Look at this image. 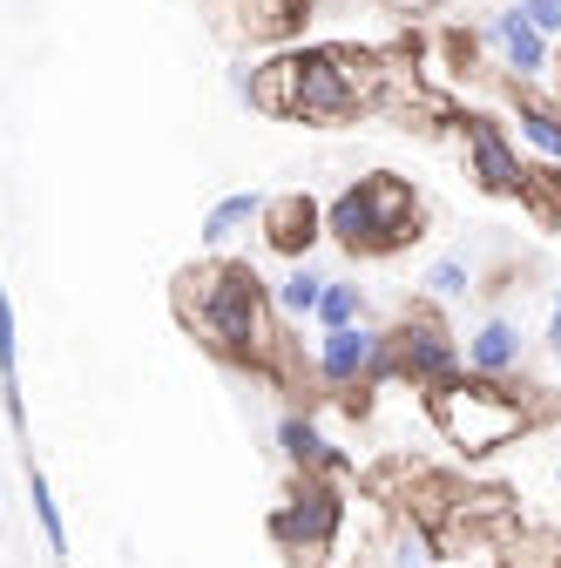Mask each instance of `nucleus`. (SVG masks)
Masks as SVG:
<instances>
[{
  "mask_svg": "<svg viewBox=\"0 0 561 568\" xmlns=\"http://www.w3.org/2000/svg\"><path fill=\"white\" fill-rule=\"evenodd\" d=\"M480 41L494 48V61L508 68L514 82H541L548 68H554V41L521 8H494V14H487V28H480Z\"/></svg>",
  "mask_w": 561,
  "mask_h": 568,
  "instance_id": "9d476101",
  "label": "nucleus"
},
{
  "mask_svg": "<svg viewBox=\"0 0 561 568\" xmlns=\"http://www.w3.org/2000/svg\"><path fill=\"white\" fill-rule=\"evenodd\" d=\"M460 359H467V373H480V379H521V366H528V332H521V318H508V312H487L467 338H460Z\"/></svg>",
  "mask_w": 561,
  "mask_h": 568,
  "instance_id": "f8f14e48",
  "label": "nucleus"
},
{
  "mask_svg": "<svg viewBox=\"0 0 561 568\" xmlns=\"http://www.w3.org/2000/svg\"><path fill=\"white\" fill-rule=\"evenodd\" d=\"M312 379L332 386V393H366V386H386V332L379 325H338V332H318V352H312Z\"/></svg>",
  "mask_w": 561,
  "mask_h": 568,
  "instance_id": "423d86ee",
  "label": "nucleus"
},
{
  "mask_svg": "<svg viewBox=\"0 0 561 568\" xmlns=\"http://www.w3.org/2000/svg\"><path fill=\"white\" fill-rule=\"evenodd\" d=\"M554 82H561V41H554Z\"/></svg>",
  "mask_w": 561,
  "mask_h": 568,
  "instance_id": "5701e85b",
  "label": "nucleus"
},
{
  "mask_svg": "<svg viewBox=\"0 0 561 568\" xmlns=\"http://www.w3.org/2000/svg\"><path fill=\"white\" fill-rule=\"evenodd\" d=\"M419 284H427V298H440V305H447V298H467L480 277H473V264H467V257H434Z\"/></svg>",
  "mask_w": 561,
  "mask_h": 568,
  "instance_id": "aec40b11",
  "label": "nucleus"
},
{
  "mask_svg": "<svg viewBox=\"0 0 561 568\" xmlns=\"http://www.w3.org/2000/svg\"><path fill=\"white\" fill-rule=\"evenodd\" d=\"M28 501H34V521H41V535H48V555H68V521H61V501H54V487H48L41 467L28 474Z\"/></svg>",
  "mask_w": 561,
  "mask_h": 568,
  "instance_id": "6ab92c4d",
  "label": "nucleus"
},
{
  "mask_svg": "<svg viewBox=\"0 0 561 568\" xmlns=\"http://www.w3.org/2000/svg\"><path fill=\"white\" fill-rule=\"evenodd\" d=\"M325 271H312V257L305 264H285V277L271 284V305H277V318L285 325H305V318H318V298H325Z\"/></svg>",
  "mask_w": 561,
  "mask_h": 568,
  "instance_id": "4468645a",
  "label": "nucleus"
},
{
  "mask_svg": "<svg viewBox=\"0 0 561 568\" xmlns=\"http://www.w3.org/2000/svg\"><path fill=\"white\" fill-rule=\"evenodd\" d=\"M514 142H528L541 163L561 170V109L554 102H514Z\"/></svg>",
  "mask_w": 561,
  "mask_h": 568,
  "instance_id": "dca6fc26",
  "label": "nucleus"
},
{
  "mask_svg": "<svg viewBox=\"0 0 561 568\" xmlns=\"http://www.w3.org/2000/svg\"><path fill=\"white\" fill-rule=\"evenodd\" d=\"M0 386H8V413L21 419V318H14V298H8V284H0Z\"/></svg>",
  "mask_w": 561,
  "mask_h": 568,
  "instance_id": "f3484780",
  "label": "nucleus"
},
{
  "mask_svg": "<svg viewBox=\"0 0 561 568\" xmlns=\"http://www.w3.org/2000/svg\"><path fill=\"white\" fill-rule=\"evenodd\" d=\"M453 373H467L460 359V338L434 318V312H406L399 325H386V379L412 386V393H434Z\"/></svg>",
  "mask_w": 561,
  "mask_h": 568,
  "instance_id": "39448f33",
  "label": "nucleus"
},
{
  "mask_svg": "<svg viewBox=\"0 0 561 568\" xmlns=\"http://www.w3.org/2000/svg\"><path fill=\"white\" fill-rule=\"evenodd\" d=\"M541 345H548V366L561 373V284H554V305H548V332H541Z\"/></svg>",
  "mask_w": 561,
  "mask_h": 568,
  "instance_id": "4be33fe9",
  "label": "nucleus"
},
{
  "mask_svg": "<svg viewBox=\"0 0 561 568\" xmlns=\"http://www.w3.org/2000/svg\"><path fill=\"white\" fill-rule=\"evenodd\" d=\"M257 231H264V244L285 264H305L318 251V237H325V203L305 196V190H277V196H264Z\"/></svg>",
  "mask_w": 561,
  "mask_h": 568,
  "instance_id": "1a4fd4ad",
  "label": "nucleus"
},
{
  "mask_svg": "<svg viewBox=\"0 0 561 568\" xmlns=\"http://www.w3.org/2000/svg\"><path fill=\"white\" fill-rule=\"evenodd\" d=\"M554 487H561V474H554Z\"/></svg>",
  "mask_w": 561,
  "mask_h": 568,
  "instance_id": "b1692460",
  "label": "nucleus"
},
{
  "mask_svg": "<svg viewBox=\"0 0 561 568\" xmlns=\"http://www.w3.org/2000/svg\"><path fill=\"white\" fill-rule=\"evenodd\" d=\"M277 447H285V460H292V474H345V454L325 440V426L312 419V413H285L277 419Z\"/></svg>",
  "mask_w": 561,
  "mask_h": 568,
  "instance_id": "ddd939ff",
  "label": "nucleus"
},
{
  "mask_svg": "<svg viewBox=\"0 0 561 568\" xmlns=\"http://www.w3.org/2000/svg\"><path fill=\"white\" fill-rule=\"evenodd\" d=\"M460 135H467V176H473L487 196H521V190H528V163H521V142H514L508 122L467 115Z\"/></svg>",
  "mask_w": 561,
  "mask_h": 568,
  "instance_id": "6e6552de",
  "label": "nucleus"
},
{
  "mask_svg": "<svg viewBox=\"0 0 561 568\" xmlns=\"http://www.w3.org/2000/svg\"><path fill=\"white\" fill-rule=\"evenodd\" d=\"M427 419H434V434L467 454V460H487V454H501L514 447L528 426L541 419L534 393L528 386H508V379H480V373H453L447 386L427 393Z\"/></svg>",
  "mask_w": 561,
  "mask_h": 568,
  "instance_id": "f03ea898",
  "label": "nucleus"
},
{
  "mask_svg": "<svg viewBox=\"0 0 561 568\" xmlns=\"http://www.w3.org/2000/svg\"><path fill=\"white\" fill-rule=\"evenodd\" d=\"M359 109H366V95L353 82V54L345 48H298V122H345Z\"/></svg>",
  "mask_w": 561,
  "mask_h": 568,
  "instance_id": "0eeeda50",
  "label": "nucleus"
},
{
  "mask_svg": "<svg viewBox=\"0 0 561 568\" xmlns=\"http://www.w3.org/2000/svg\"><path fill=\"white\" fill-rule=\"evenodd\" d=\"M427 568H434V561H427Z\"/></svg>",
  "mask_w": 561,
  "mask_h": 568,
  "instance_id": "393cba45",
  "label": "nucleus"
},
{
  "mask_svg": "<svg viewBox=\"0 0 561 568\" xmlns=\"http://www.w3.org/2000/svg\"><path fill=\"white\" fill-rule=\"evenodd\" d=\"M359 318H366V292H359L353 277H332L312 325H318V332H338V325H359Z\"/></svg>",
  "mask_w": 561,
  "mask_h": 568,
  "instance_id": "a211bd4d",
  "label": "nucleus"
},
{
  "mask_svg": "<svg viewBox=\"0 0 561 568\" xmlns=\"http://www.w3.org/2000/svg\"><path fill=\"white\" fill-rule=\"evenodd\" d=\"M176 318H183V332H196V345L217 352L224 366L271 373V359L285 352L271 284L237 257H203V264L176 271Z\"/></svg>",
  "mask_w": 561,
  "mask_h": 568,
  "instance_id": "f257e3e1",
  "label": "nucleus"
},
{
  "mask_svg": "<svg viewBox=\"0 0 561 568\" xmlns=\"http://www.w3.org/2000/svg\"><path fill=\"white\" fill-rule=\"evenodd\" d=\"M508 8H521L548 41H561V0H508Z\"/></svg>",
  "mask_w": 561,
  "mask_h": 568,
  "instance_id": "412c9836",
  "label": "nucleus"
},
{
  "mask_svg": "<svg viewBox=\"0 0 561 568\" xmlns=\"http://www.w3.org/2000/svg\"><path fill=\"white\" fill-rule=\"evenodd\" d=\"M325 237L345 244L353 257H386V251H406L419 237V190L392 170H373L359 183H345L332 203H325Z\"/></svg>",
  "mask_w": 561,
  "mask_h": 568,
  "instance_id": "7ed1b4c3",
  "label": "nucleus"
},
{
  "mask_svg": "<svg viewBox=\"0 0 561 568\" xmlns=\"http://www.w3.org/2000/svg\"><path fill=\"white\" fill-rule=\"evenodd\" d=\"M231 89H237V102L257 109V115L298 122V48L264 54V61H251V68H231Z\"/></svg>",
  "mask_w": 561,
  "mask_h": 568,
  "instance_id": "9b49d317",
  "label": "nucleus"
},
{
  "mask_svg": "<svg viewBox=\"0 0 561 568\" xmlns=\"http://www.w3.org/2000/svg\"><path fill=\"white\" fill-rule=\"evenodd\" d=\"M257 217H264V196H257V190H231V196H217V203L203 210V244L224 251L231 237L257 231Z\"/></svg>",
  "mask_w": 561,
  "mask_h": 568,
  "instance_id": "2eb2a0df",
  "label": "nucleus"
},
{
  "mask_svg": "<svg viewBox=\"0 0 561 568\" xmlns=\"http://www.w3.org/2000/svg\"><path fill=\"white\" fill-rule=\"evenodd\" d=\"M338 528H345V494L332 474H298L292 501H277L271 515V535L292 555V568H345Z\"/></svg>",
  "mask_w": 561,
  "mask_h": 568,
  "instance_id": "20e7f679",
  "label": "nucleus"
}]
</instances>
